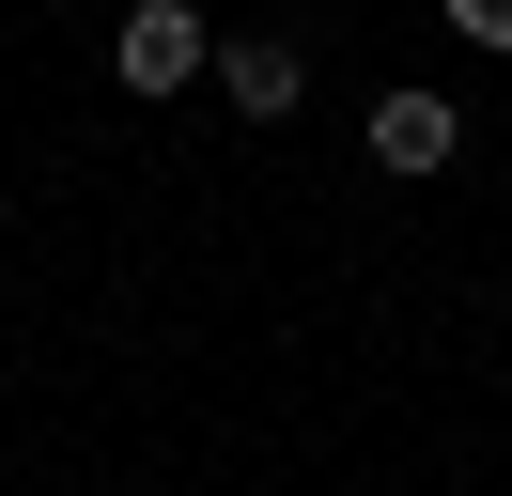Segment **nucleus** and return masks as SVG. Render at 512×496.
Returning a JSON list of instances; mask_svg holds the SVG:
<instances>
[{
	"label": "nucleus",
	"instance_id": "7ed1b4c3",
	"mask_svg": "<svg viewBox=\"0 0 512 496\" xmlns=\"http://www.w3.org/2000/svg\"><path fill=\"white\" fill-rule=\"evenodd\" d=\"M218 93H233V109H249V124H280L295 93H311V62H295L280 31H249V47H218Z\"/></svg>",
	"mask_w": 512,
	"mask_h": 496
},
{
	"label": "nucleus",
	"instance_id": "f257e3e1",
	"mask_svg": "<svg viewBox=\"0 0 512 496\" xmlns=\"http://www.w3.org/2000/svg\"><path fill=\"white\" fill-rule=\"evenodd\" d=\"M109 62H125V93H187L202 62H218V31H202L187 0H140V16L109 31Z\"/></svg>",
	"mask_w": 512,
	"mask_h": 496
},
{
	"label": "nucleus",
	"instance_id": "20e7f679",
	"mask_svg": "<svg viewBox=\"0 0 512 496\" xmlns=\"http://www.w3.org/2000/svg\"><path fill=\"white\" fill-rule=\"evenodd\" d=\"M450 31L466 47H512V0H450Z\"/></svg>",
	"mask_w": 512,
	"mask_h": 496
},
{
	"label": "nucleus",
	"instance_id": "f03ea898",
	"mask_svg": "<svg viewBox=\"0 0 512 496\" xmlns=\"http://www.w3.org/2000/svg\"><path fill=\"white\" fill-rule=\"evenodd\" d=\"M357 140H373V171H450L466 109H450V93H373V124H357Z\"/></svg>",
	"mask_w": 512,
	"mask_h": 496
}]
</instances>
